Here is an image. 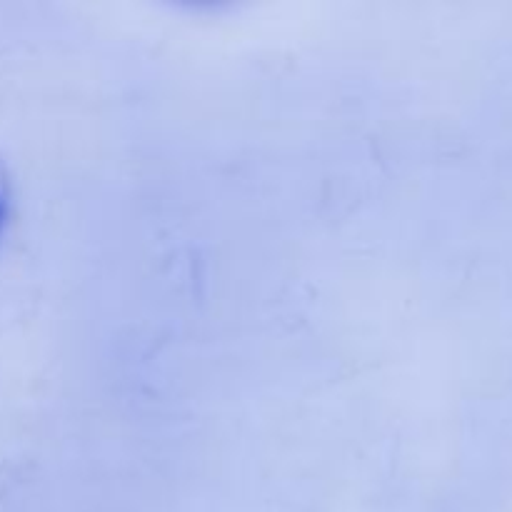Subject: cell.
I'll list each match as a JSON object with an SVG mask.
<instances>
[{"instance_id":"6da1fadb","label":"cell","mask_w":512,"mask_h":512,"mask_svg":"<svg viewBox=\"0 0 512 512\" xmlns=\"http://www.w3.org/2000/svg\"><path fill=\"white\" fill-rule=\"evenodd\" d=\"M8 218H10V183L3 165H0V235H3L5 225H8Z\"/></svg>"}]
</instances>
